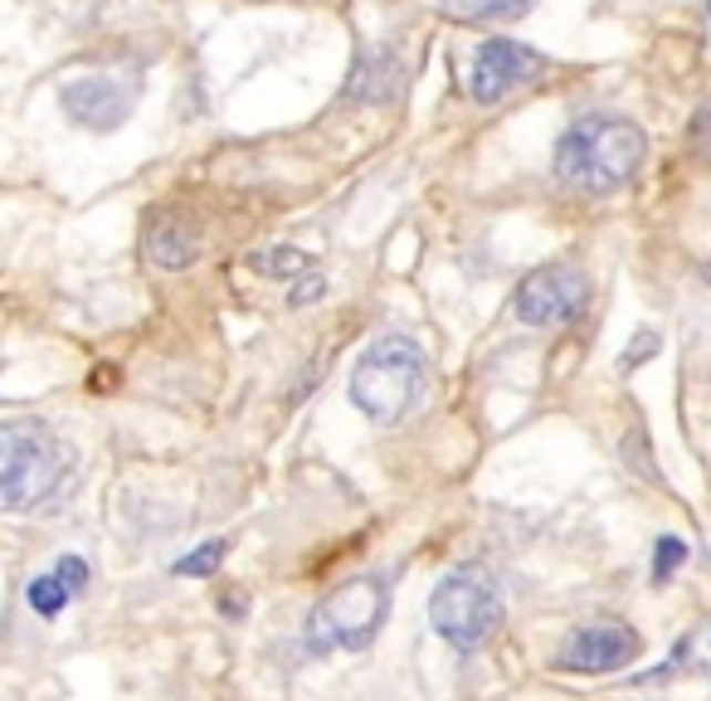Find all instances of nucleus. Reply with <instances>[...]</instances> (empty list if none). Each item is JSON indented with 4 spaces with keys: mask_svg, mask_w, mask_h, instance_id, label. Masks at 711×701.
Masks as SVG:
<instances>
[{
    "mask_svg": "<svg viewBox=\"0 0 711 701\" xmlns=\"http://www.w3.org/2000/svg\"><path fill=\"white\" fill-rule=\"evenodd\" d=\"M137 97H142V83L132 73H79V79H69L59 89L64 113L89 132H117L132 117Z\"/></svg>",
    "mask_w": 711,
    "mask_h": 701,
    "instance_id": "nucleus-7",
    "label": "nucleus"
},
{
    "mask_svg": "<svg viewBox=\"0 0 711 701\" xmlns=\"http://www.w3.org/2000/svg\"><path fill=\"white\" fill-rule=\"evenodd\" d=\"M633 658H639V633L624 623H590V629L570 633L566 653H560L570 672H615L629 668Z\"/></svg>",
    "mask_w": 711,
    "mask_h": 701,
    "instance_id": "nucleus-9",
    "label": "nucleus"
},
{
    "mask_svg": "<svg viewBox=\"0 0 711 701\" xmlns=\"http://www.w3.org/2000/svg\"><path fill=\"white\" fill-rule=\"evenodd\" d=\"M707 16H711V0H707Z\"/></svg>",
    "mask_w": 711,
    "mask_h": 701,
    "instance_id": "nucleus-20",
    "label": "nucleus"
},
{
    "mask_svg": "<svg viewBox=\"0 0 711 701\" xmlns=\"http://www.w3.org/2000/svg\"><path fill=\"white\" fill-rule=\"evenodd\" d=\"M688 560V540H678V536H663L658 540V550H653V580L663 585L672 570H678V565Z\"/></svg>",
    "mask_w": 711,
    "mask_h": 701,
    "instance_id": "nucleus-15",
    "label": "nucleus"
},
{
    "mask_svg": "<svg viewBox=\"0 0 711 701\" xmlns=\"http://www.w3.org/2000/svg\"><path fill=\"white\" fill-rule=\"evenodd\" d=\"M69 473V449L54 434L30 424L0 429V497L10 512H30L64 483Z\"/></svg>",
    "mask_w": 711,
    "mask_h": 701,
    "instance_id": "nucleus-3",
    "label": "nucleus"
},
{
    "mask_svg": "<svg viewBox=\"0 0 711 701\" xmlns=\"http://www.w3.org/2000/svg\"><path fill=\"white\" fill-rule=\"evenodd\" d=\"M24 595H30V609L40 614V619H59L69 605V585L59 580V575H34Z\"/></svg>",
    "mask_w": 711,
    "mask_h": 701,
    "instance_id": "nucleus-12",
    "label": "nucleus"
},
{
    "mask_svg": "<svg viewBox=\"0 0 711 701\" xmlns=\"http://www.w3.org/2000/svg\"><path fill=\"white\" fill-rule=\"evenodd\" d=\"M322 288H327V282H322V274H317V268H312V274H308V278H302V282H298V288H292V307H302V302H312V298H322Z\"/></svg>",
    "mask_w": 711,
    "mask_h": 701,
    "instance_id": "nucleus-19",
    "label": "nucleus"
},
{
    "mask_svg": "<svg viewBox=\"0 0 711 701\" xmlns=\"http://www.w3.org/2000/svg\"><path fill=\"white\" fill-rule=\"evenodd\" d=\"M648 137L629 117H585L556 142V176L580 195H609L639 176Z\"/></svg>",
    "mask_w": 711,
    "mask_h": 701,
    "instance_id": "nucleus-1",
    "label": "nucleus"
},
{
    "mask_svg": "<svg viewBox=\"0 0 711 701\" xmlns=\"http://www.w3.org/2000/svg\"><path fill=\"white\" fill-rule=\"evenodd\" d=\"M512 307H517V317L526 327H570L590 307V278L570 264L536 268V274L522 278Z\"/></svg>",
    "mask_w": 711,
    "mask_h": 701,
    "instance_id": "nucleus-6",
    "label": "nucleus"
},
{
    "mask_svg": "<svg viewBox=\"0 0 711 701\" xmlns=\"http://www.w3.org/2000/svg\"><path fill=\"white\" fill-rule=\"evenodd\" d=\"M390 595L385 585L361 575V580H347L337 595H327L322 605L312 609L308 619V653H332V648H365L375 638V629L385 623Z\"/></svg>",
    "mask_w": 711,
    "mask_h": 701,
    "instance_id": "nucleus-5",
    "label": "nucleus"
},
{
    "mask_svg": "<svg viewBox=\"0 0 711 701\" xmlns=\"http://www.w3.org/2000/svg\"><path fill=\"white\" fill-rule=\"evenodd\" d=\"M225 540H205L195 556H186V560H176V575H215L219 570V560H225Z\"/></svg>",
    "mask_w": 711,
    "mask_h": 701,
    "instance_id": "nucleus-14",
    "label": "nucleus"
},
{
    "mask_svg": "<svg viewBox=\"0 0 711 701\" xmlns=\"http://www.w3.org/2000/svg\"><path fill=\"white\" fill-rule=\"evenodd\" d=\"M458 20H517L532 10V0H449Z\"/></svg>",
    "mask_w": 711,
    "mask_h": 701,
    "instance_id": "nucleus-11",
    "label": "nucleus"
},
{
    "mask_svg": "<svg viewBox=\"0 0 711 701\" xmlns=\"http://www.w3.org/2000/svg\"><path fill=\"white\" fill-rule=\"evenodd\" d=\"M259 268H268V278H308L312 274V258L302 249H274L259 258Z\"/></svg>",
    "mask_w": 711,
    "mask_h": 701,
    "instance_id": "nucleus-13",
    "label": "nucleus"
},
{
    "mask_svg": "<svg viewBox=\"0 0 711 701\" xmlns=\"http://www.w3.org/2000/svg\"><path fill=\"white\" fill-rule=\"evenodd\" d=\"M497 619H502L497 585H493V575L477 570V565H463V570L444 575V585L429 595V623H434V633L444 638L449 648H458V653L483 648L487 633L497 629Z\"/></svg>",
    "mask_w": 711,
    "mask_h": 701,
    "instance_id": "nucleus-4",
    "label": "nucleus"
},
{
    "mask_svg": "<svg viewBox=\"0 0 711 701\" xmlns=\"http://www.w3.org/2000/svg\"><path fill=\"white\" fill-rule=\"evenodd\" d=\"M142 254H146V264L166 268V274H181V268H190L195 258H200V234H195V225H186L181 215L166 210L146 225Z\"/></svg>",
    "mask_w": 711,
    "mask_h": 701,
    "instance_id": "nucleus-10",
    "label": "nucleus"
},
{
    "mask_svg": "<svg viewBox=\"0 0 711 701\" xmlns=\"http://www.w3.org/2000/svg\"><path fill=\"white\" fill-rule=\"evenodd\" d=\"M54 575H59V580H64L69 585V595H83V589H89V560H79V556H64V560H59L54 565Z\"/></svg>",
    "mask_w": 711,
    "mask_h": 701,
    "instance_id": "nucleus-16",
    "label": "nucleus"
},
{
    "mask_svg": "<svg viewBox=\"0 0 711 701\" xmlns=\"http://www.w3.org/2000/svg\"><path fill=\"white\" fill-rule=\"evenodd\" d=\"M424 351L410 337H380L351 365V404L375 424H395L420 395Z\"/></svg>",
    "mask_w": 711,
    "mask_h": 701,
    "instance_id": "nucleus-2",
    "label": "nucleus"
},
{
    "mask_svg": "<svg viewBox=\"0 0 711 701\" xmlns=\"http://www.w3.org/2000/svg\"><path fill=\"white\" fill-rule=\"evenodd\" d=\"M692 142H697V152L711 162V97L697 107V117H692Z\"/></svg>",
    "mask_w": 711,
    "mask_h": 701,
    "instance_id": "nucleus-17",
    "label": "nucleus"
},
{
    "mask_svg": "<svg viewBox=\"0 0 711 701\" xmlns=\"http://www.w3.org/2000/svg\"><path fill=\"white\" fill-rule=\"evenodd\" d=\"M653 347H658V337H653V331H639V337H633V347H629V355H624V371H633V365H643L648 361V355H653Z\"/></svg>",
    "mask_w": 711,
    "mask_h": 701,
    "instance_id": "nucleus-18",
    "label": "nucleus"
},
{
    "mask_svg": "<svg viewBox=\"0 0 711 701\" xmlns=\"http://www.w3.org/2000/svg\"><path fill=\"white\" fill-rule=\"evenodd\" d=\"M542 73H546V59L536 49H526L517 40H487L477 44L468 64V93L473 103H502V97L522 93L526 83H536Z\"/></svg>",
    "mask_w": 711,
    "mask_h": 701,
    "instance_id": "nucleus-8",
    "label": "nucleus"
}]
</instances>
